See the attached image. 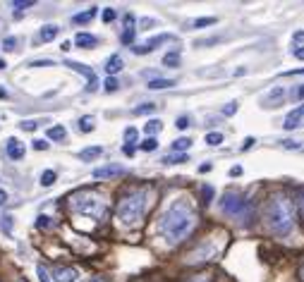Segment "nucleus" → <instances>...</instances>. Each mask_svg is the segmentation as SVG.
Instances as JSON below:
<instances>
[{
	"instance_id": "4d7b16f0",
	"label": "nucleus",
	"mask_w": 304,
	"mask_h": 282,
	"mask_svg": "<svg viewBox=\"0 0 304 282\" xmlns=\"http://www.w3.org/2000/svg\"><path fill=\"white\" fill-rule=\"evenodd\" d=\"M91 282H111V280H101V278H98V280H91Z\"/></svg>"
},
{
	"instance_id": "79ce46f5",
	"label": "nucleus",
	"mask_w": 304,
	"mask_h": 282,
	"mask_svg": "<svg viewBox=\"0 0 304 282\" xmlns=\"http://www.w3.org/2000/svg\"><path fill=\"white\" fill-rule=\"evenodd\" d=\"M0 227L10 234V218H7V215H5V218H0Z\"/></svg>"
},
{
	"instance_id": "49530a36",
	"label": "nucleus",
	"mask_w": 304,
	"mask_h": 282,
	"mask_svg": "<svg viewBox=\"0 0 304 282\" xmlns=\"http://www.w3.org/2000/svg\"><path fill=\"white\" fill-rule=\"evenodd\" d=\"M242 175V168L237 165V168H230V177H240Z\"/></svg>"
},
{
	"instance_id": "473e14b6",
	"label": "nucleus",
	"mask_w": 304,
	"mask_h": 282,
	"mask_svg": "<svg viewBox=\"0 0 304 282\" xmlns=\"http://www.w3.org/2000/svg\"><path fill=\"white\" fill-rule=\"evenodd\" d=\"M2 48H5V51H14V48H17V39H14V36H7V39L2 41Z\"/></svg>"
},
{
	"instance_id": "de8ad7c7",
	"label": "nucleus",
	"mask_w": 304,
	"mask_h": 282,
	"mask_svg": "<svg viewBox=\"0 0 304 282\" xmlns=\"http://www.w3.org/2000/svg\"><path fill=\"white\" fill-rule=\"evenodd\" d=\"M295 98H297V101H302V98H304V84L297 89V91H295Z\"/></svg>"
},
{
	"instance_id": "a211bd4d",
	"label": "nucleus",
	"mask_w": 304,
	"mask_h": 282,
	"mask_svg": "<svg viewBox=\"0 0 304 282\" xmlns=\"http://www.w3.org/2000/svg\"><path fill=\"white\" fill-rule=\"evenodd\" d=\"M170 86H175V81H173V79H151V81H149V89H153V91L170 89Z\"/></svg>"
},
{
	"instance_id": "ddd939ff",
	"label": "nucleus",
	"mask_w": 304,
	"mask_h": 282,
	"mask_svg": "<svg viewBox=\"0 0 304 282\" xmlns=\"http://www.w3.org/2000/svg\"><path fill=\"white\" fill-rule=\"evenodd\" d=\"M120 69H122V57H120V55H111L108 62H106V72L113 77V74H118Z\"/></svg>"
},
{
	"instance_id": "cd10ccee",
	"label": "nucleus",
	"mask_w": 304,
	"mask_h": 282,
	"mask_svg": "<svg viewBox=\"0 0 304 282\" xmlns=\"http://www.w3.org/2000/svg\"><path fill=\"white\" fill-rule=\"evenodd\" d=\"M201 196H204V206H208V203L213 201V187H211V184H204V187H201Z\"/></svg>"
},
{
	"instance_id": "dca6fc26",
	"label": "nucleus",
	"mask_w": 304,
	"mask_h": 282,
	"mask_svg": "<svg viewBox=\"0 0 304 282\" xmlns=\"http://www.w3.org/2000/svg\"><path fill=\"white\" fill-rule=\"evenodd\" d=\"M58 36V27L56 24H46V27L41 29V34H39V39L43 41V43H48V41H53Z\"/></svg>"
},
{
	"instance_id": "c03bdc74",
	"label": "nucleus",
	"mask_w": 304,
	"mask_h": 282,
	"mask_svg": "<svg viewBox=\"0 0 304 282\" xmlns=\"http://www.w3.org/2000/svg\"><path fill=\"white\" fill-rule=\"evenodd\" d=\"M189 282H211V275H196V278H192Z\"/></svg>"
},
{
	"instance_id": "9b49d317",
	"label": "nucleus",
	"mask_w": 304,
	"mask_h": 282,
	"mask_svg": "<svg viewBox=\"0 0 304 282\" xmlns=\"http://www.w3.org/2000/svg\"><path fill=\"white\" fill-rule=\"evenodd\" d=\"M98 43L96 36H91V34H84V31H79L77 36H74V46L77 48H94Z\"/></svg>"
},
{
	"instance_id": "72a5a7b5",
	"label": "nucleus",
	"mask_w": 304,
	"mask_h": 282,
	"mask_svg": "<svg viewBox=\"0 0 304 282\" xmlns=\"http://www.w3.org/2000/svg\"><path fill=\"white\" fill-rule=\"evenodd\" d=\"M103 86H106V91H118V86H120V84H118V79H115V77H108Z\"/></svg>"
},
{
	"instance_id": "f8f14e48",
	"label": "nucleus",
	"mask_w": 304,
	"mask_h": 282,
	"mask_svg": "<svg viewBox=\"0 0 304 282\" xmlns=\"http://www.w3.org/2000/svg\"><path fill=\"white\" fill-rule=\"evenodd\" d=\"M134 41V17L127 14L124 17V31H122V43H132Z\"/></svg>"
},
{
	"instance_id": "7ed1b4c3",
	"label": "nucleus",
	"mask_w": 304,
	"mask_h": 282,
	"mask_svg": "<svg viewBox=\"0 0 304 282\" xmlns=\"http://www.w3.org/2000/svg\"><path fill=\"white\" fill-rule=\"evenodd\" d=\"M266 225L273 234H288L295 227V203L285 191H278L271 196L266 206Z\"/></svg>"
},
{
	"instance_id": "39448f33",
	"label": "nucleus",
	"mask_w": 304,
	"mask_h": 282,
	"mask_svg": "<svg viewBox=\"0 0 304 282\" xmlns=\"http://www.w3.org/2000/svg\"><path fill=\"white\" fill-rule=\"evenodd\" d=\"M225 244H228V234H225V232H221L218 237L211 234V237H206L204 242H199L192 251L187 254L184 263H189V266H201V263H208V261H216V258L225 251Z\"/></svg>"
},
{
	"instance_id": "b1692460",
	"label": "nucleus",
	"mask_w": 304,
	"mask_h": 282,
	"mask_svg": "<svg viewBox=\"0 0 304 282\" xmlns=\"http://www.w3.org/2000/svg\"><path fill=\"white\" fill-rule=\"evenodd\" d=\"M139 148H141V151H156V148H158V141H156L153 136H146V139L139 144Z\"/></svg>"
},
{
	"instance_id": "f03ea898",
	"label": "nucleus",
	"mask_w": 304,
	"mask_h": 282,
	"mask_svg": "<svg viewBox=\"0 0 304 282\" xmlns=\"http://www.w3.org/2000/svg\"><path fill=\"white\" fill-rule=\"evenodd\" d=\"M151 206V189L149 187H139L132 189L129 194H124L122 199L118 201L115 215L122 223L124 227H137L139 223L144 220V215Z\"/></svg>"
},
{
	"instance_id": "c85d7f7f",
	"label": "nucleus",
	"mask_w": 304,
	"mask_h": 282,
	"mask_svg": "<svg viewBox=\"0 0 304 282\" xmlns=\"http://www.w3.org/2000/svg\"><path fill=\"white\" fill-rule=\"evenodd\" d=\"M79 129H82V132H91V129H94V117H91V115L82 117V120H79Z\"/></svg>"
},
{
	"instance_id": "58836bf2",
	"label": "nucleus",
	"mask_w": 304,
	"mask_h": 282,
	"mask_svg": "<svg viewBox=\"0 0 304 282\" xmlns=\"http://www.w3.org/2000/svg\"><path fill=\"white\" fill-rule=\"evenodd\" d=\"M36 225H39V227H51V218H46V215H39Z\"/></svg>"
},
{
	"instance_id": "6e6d98bb",
	"label": "nucleus",
	"mask_w": 304,
	"mask_h": 282,
	"mask_svg": "<svg viewBox=\"0 0 304 282\" xmlns=\"http://www.w3.org/2000/svg\"><path fill=\"white\" fill-rule=\"evenodd\" d=\"M0 69H5V60H0Z\"/></svg>"
},
{
	"instance_id": "4c0bfd02",
	"label": "nucleus",
	"mask_w": 304,
	"mask_h": 282,
	"mask_svg": "<svg viewBox=\"0 0 304 282\" xmlns=\"http://www.w3.org/2000/svg\"><path fill=\"white\" fill-rule=\"evenodd\" d=\"M115 19V10L113 7H108V10H103V22L108 24V22H113Z\"/></svg>"
},
{
	"instance_id": "20e7f679",
	"label": "nucleus",
	"mask_w": 304,
	"mask_h": 282,
	"mask_svg": "<svg viewBox=\"0 0 304 282\" xmlns=\"http://www.w3.org/2000/svg\"><path fill=\"white\" fill-rule=\"evenodd\" d=\"M69 208L74 211V213H82L86 218H94V220H106V215H108V203L106 199L94 191V189H79L77 194H72L69 196Z\"/></svg>"
},
{
	"instance_id": "aec40b11",
	"label": "nucleus",
	"mask_w": 304,
	"mask_h": 282,
	"mask_svg": "<svg viewBox=\"0 0 304 282\" xmlns=\"http://www.w3.org/2000/svg\"><path fill=\"white\" fill-rule=\"evenodd\" d=\"M163 65H166V67H178V65H180V53H178V51L166 53V57H163Z\"/></svg>"
},
{
	"instance_id": "13d9d810",
	"label": "nucleus",
	"mask_w": 304,
	"mask_h": 282,
	"mask_svg": "<svg viewBox=\"0 0 304 282\" xmlns=\"http://www.w3.org/2000/svg\"><path fill=\"white\" fill-rule=\"evenodd\" d=\"M302 115H304V108H302Z\"/></svg>"
},
{
	"instance_id": "1a4fd4ad",
	"label": "nucleus",
	"mask_w": 304,
	"mask_h": 282,
	"mask_svg": "<svg viewBox=\"0 0 304 282\" xmlns=\"http://www.w3.org/2000/svg\"><path fill=\"white\" fill-rule=\"evenodd\" d=\"M5 151H7V156H10L12 161H22V158H24V153H27V148H24V144H22L19 139H7Z\"/></svg>"
},
{
	"instance_id": "f257e3e1",
	"label": "nucleus",
	"mask_w": 304,
	"mask_h": 282,
	"mask_svg": "<svg viewBox=\"0 0 304 282\" xmlns=\"http://www.w3.org/2000/svg\"><path fill=\"white\" fill-rule=\"evenodd\" d=\"M196 220L199 218H196V211L192 208V203L180 199V201L173 203L161 218V234L166 237V242L170 246H175V244L184 242L192 234L194 227H196Z\"/></svg>"
},
{
	"instance_id": "4468645a",
	"label": "nucleus",
	"mask_w": 304,
	"mask_h": 282,
	"mask_svg": "<svg viewBox=\"0 0 304 282\" xmlns=\"http://www.w3.org/2000/svg\"><path fill=\"white\" fill-rule=\"evenodd\" d=\"M300 117H302V108H297L295 113H290V115L285 117V124H283V127H285V129H297V127H300Z\"/></svg>"
},
{
	"instance_id": "4be33fe9",
	"label": "nucleus",
	"mask_w": 304,
	"mask_h": 282,
	"mask_svg": "<svg viewBox=\"0 0 304 282\" xmlns=\"http://www.w3.org/2000/svg\"><path fill=\"white\" fill-rule=\"evenodd\" d=\"M189 146H192V139H184V136H182V139H178V141L173 144V151H175V153H182V151H187Z\"/></svg>"
},
{
	"instance_id": "c9c22d12",
	"label": "nucleus",
	"mask_w": 304,
	"mask_h": 282,
	"mask_svg": "<svg viewBox=\"0 0 304 282\" xmlns=\"http://www.w3.org/2000/svg\"><path fill=\"white\" fill-rule=\"evenodd\" d=\"M31 67H53V60H34Z\"/></svg>"
},
{
	"instance_id": "6e6552de",
	"label": "nucleus",
	"mask_w": 304,
	"mask_h": 282,
	"mask_svg": "<svg viewBox=\"0 0 304 282\" xmlns=\"http://www.w3.org/2000/svg\"><path fill=\"white\" fill-rule=\"evenodd\" d=\"M91 175H94V179H111V177L124 175V168H120V165H106V168H96Z\"/></svg>"
},
{
	"instance_id": "603ef678",
	"label": "nucleus",
	"mask_w": 304,
	"mask_h": 282,
	"mask_svg": "<svg viewBox=\"0 0 304 282\" xmlns=\"http://www.w3.org/2000/svg\"><path fill=\"white\" fill-rule=\"evenodd\" d=\"M5 203H7V194L0 189V206H5Z\"/></svg>"
},
{
	"instance_id": "5701e85b",
	"label": "nucleus",
	"mask_w": 304,
	"mask_h": 282,
	"mask_svg": "<svg viewBox=\"0 0 304 282\" xmlns=\"http://www.w3.org/2000/svg\"><path fill=\"white\" fill-rule=\"evenodd\" d=\"M144 132L149 136H153L156 132H161V120H149L146 122V127H144Z\"/></svg>"
},
{
	"instance_id": "37998d69",
	"label": "nucleus",
	"mask_w": 304,
	"mask_h": 282,
	"mask_svg": "<svg viewBox=\"0 0 304 282\" xmlns=\"http://www.w3.org/2000/svg\"><path fill=\"white\" fill-rule=\"evenodd\" d=\"M34 148H36V151H46V148H48V144H46L43 139H36V141H34Z\"/></svg>"
},
{
	"instance_id": "f704fd0d",
	"label": "nucleus",
	"mask_w": 304,
	"mask_h": 282,
	"mask_svg": "<svg viewBox=\"0 0 304 282\" xmlns=\"http://www.w3.org/2000/svg\"><path fill=\"white\" fill-rule=\"evenodd\" d=\"M237 113V103H228V106L223 108V115H225V117H230V115H235Z\"/></svg>"
},
{
	"instance_id": "2f4dec72",
	"label": "nucleus",
	"mask_w": 304,
	"mask_h": 282,
	"mask_svg": "<svg viewBox=\"0 0 304 282\" xmlns=\"http://www.w3.org/2000/svg\"><path fill=\"white\" fill-rule=\"evenodd\" d=\"M124 139H127V144L132 146V144L137 141V129H134V127H129V129H124Z\"/></svg>"
},
{
	"instance_id": "8fccbe9b",
	"label": "nucleus",
	"mask_w": 304,
	"mask_h": 282,
	"mask_svg": "<svg viewBox=\"0 0 304 282\" xmlns=\"http://www.w3.org/2000/svg\"><path fill=\"white\" fill-rule=\"evenodd\" d=\"M283 146L285 148H300V144H297V141H283Z\"/></svg>"
},
{
	"instance_id": "423d86ee",
	"label": "nucleus",
	"mask_w": 304,
	"mask_h": 282,
	"mask_svg": "<svg viewBox=\"0 0 304 282\" xmlns=\"http://www.w3.org/2000/svg\"><path fill=\"white\" fill-rule=\"evenodd\" d=\"M221 211L225 215H230V218L244 220V225H247L249 218H251V203L237 191H225L221 199Z\"/></svg>"
},
{
	"instance_id": "ea45409f",
	"label": "nucleus",
	"mask_w": 304,
	"mask_h": 282,
	"mask_svg": "<svg viewBox=\"0 0 304 282\" xmlns=\"http://www.w3.org/2000/svg\"><path fill=\"white\" fill-rule=\"evenodd\" d=\"M36 273H39L41 282H51V278H48V273H46V268H43V266H39V268H36Z\"/></svg>"
},
{
	"instance_id": "a18cd8bd",
	"label": "nucleus",
	"mask_w": 304,
	"mask_h": 282,
	"mask_svg": "<svg viewBox=\"0 0 304 282\" xmlns=\"http://www.w3.org/2000/svg\"><path fill=\"white\" fill-rule=\"evenodd\" d=\"M39 124L36 122H31V120H27V122H22V129H36Z\"/></svg>"
},
{
	"instance_id": "864d4df0",
	"label": "nucleus",
	"mask_w": 304,
	"mask_h": 282,
	"mask_svg": "<svg viewBox=\"0 0 304 282\" xmlns=\"http://www.w3.org/2000/svg\"><path fill=\"white\" fill-rule=\"evenodd\" d=\"M295 57H297V60H304V48H297V51H295Z\"/></svg>"
},
{
	"instance_id": "bb28decb",
	"label": "nucleus",
	"mask_w": 304,
	"mask_h": 282,
	"mask_svg": "<svg viewBox=\"0 0 304 282\" xmlns=\"http://www.w3.org/2000/svg\"><path fill=\"white\" fill-rule=\"evenodd\" d=\"M206 144L208 146H218V144H223V134L221 132H211V134H206Z\"/></svg>"
},
{
	"instance_id": "7c9ffc66",
	"label": "nucleus",
	"mask_w": 304,
	"mask_h": 282,
	"mask_svg": "<svg viewBox=\"0 0 304 282\" xmlns=\"http://www.w3.org/2000/svg\"><path fill=\"white\" fill-rule=\"evenodd\" d=\"M31 5H34V0H14L12 10H17V12H19V10H27V7H31Z\"/></svg>"
},
{
	"instance_id": "0eeeda50",
	"label": "nucleus",
	"mask_w": 304,
	"mask_h": 282,
	"mask_svg": "<svg viewBox=\"0 0 304 282\" xmlns=\"http://www.w3.org/2000/svg\"><path fill=\"white\" fill-rule=\"evenodd\" d=\"M67 67H72L74 72H79V74H84V77H86V81H89L86 91H96L98 81H96V74L91 72V67H86V65H82V62H74V60H67Z\"/></svg>"
},
{
	"instance_id": "f3484780",
	"label": "nucleus",
	"mask_w": 304,
	"mask_h": 282,
	"mask_svg": "<svg viewBox=\"0 0 304 282\" xmlns=\"http://www.w3.org/2000/svg\"><path fill=\"white\" fill-rule=\"evenodd\" d=\"M101 153H103V148L101 146H91V148H84L82 153H79V158H82V161H94V158H98Z\"/></svg>"
},
{
	"instance_id": "e433bc0d",
	"label": "nucleus",
	"mask_w": 304,
	"mask_h": 282,
	"mask_svg": "<svg viewBox=\"0 0 304 282\" xmlns=\"http://www.w3.org/2000/svg\"><path fill=\"white\" fill-rule=\"evenodd\" d=\"M175 127H178V129H187V127H189V117H184V115H182V117H178Z\"/></svg>"
},
{
	"instance_id": "a878e982",
	"label": "nucleus",
	"mask_w": 304,
	"mask_h": 282,
	"mask_svg": "<svg viewBox=\"0 0 304 282\" xmlns=\"http://www.w3.org/2000/svg\"><path fill=\"white\" fill-rule=\"evenodd\" d=\"M211 24H216V17H201V19H194L192 27L201 29V27H211Z\"/></svg>"
},
{
	"instance_id": "a19ab883",
	"label": "nucleus",
	"mask_w": 304,
	"mask_h": 282,
	"mask_svg": "<svg viewBox=\"0 0 304 282\" xmlns=\"http://www.w3.org/2000/svg\"><path fill=\"white\" fill-rule=\"evenodd\" d=\"M297 206L302 208V213H304V189H297Z\"/></svg>"
},
{
	"instance_id": "2eb2a0df",
	"label": "nucleus",
	"mask_w": 304,
	"mask_h": 282,
	"mask_svg": "<svg viewBox=\"0 0 304 282\" xmlns=\"http://www.w3.org/2000/svg\"><path fill=\"white\" fill-rule=\"evenodd\" d=\"M96 12H98V7H91V10H86V12L74 14V17H72V22H74V24H86V22H91V19L96 17Z\"/></svg>"
},
{
	"instance_id": "393cba45",
	"label": "nucleus",
	"mask_w": 304,
	"mask_h": 282,
	"mask_svg": "<svg viewBox=\"0 0 304 282\" xmlns=\"http://www.w3.org/2000/svg\"><path fill=\"white\" fill-rule=\"evenodd\" d=\"M56 179H58V175L53 172V170H46V172L41 175V184H43V187H51Z\"/></svg>"
},
{
	"instance_id": "c756f323",
	"label": "nucleus",
	"mask_w": 304,
	"mask_h": 282,
	"mask_svg": "<svg viewBox=\"0 0 304 282\" xmlns=\"http://www.w3.org/2000/svg\"><path fill=\"white\" fill-rule=\"evenodd\" d=\"M153 110H156V106H153V103H144V106L134 108V115H151Z\"/></svg>"
},
{
	"instance_id": "bf43d9fd",
	"label": "nucleus",
	"mask_w": 304,
	"mask_h": 282,
	"mask_svg": "<svg viewBox=\"0 0 304 282\" xmlns=\"http://www.w3.org/2000/svg\"><path fill=\"white\" fill-rule=\"evenodd\" d=\"M139 282H146V280H139Z\"/></svg>"
},
{
	"instance_id": "9d476101",
	"label": "nucleus",
	"mask_w": 304,
	"mask_h": 282,
	"mask_svg": "<svg viewBox=\"0 0 304 282\" xmlns=\"http://www.w3.org/2000/svg\"><path fill=\"white\" fill-rule=\"evenodd\" d=\"M53 275H56V282H74L77 280V270L74 268H62V266L53 268Z\"/></svg>"
},
{
	"instance_id": "412c9836",
	"label": "nucleus",
	"mask_w": 304,
	"mask_h": 282,
	"mask_svg": "<svg viewBox=\"0 0 304 282\" xmlns=\"http://www.w3.org/2000/svg\"><path fill=\"white\" fill-rule=\"evenodd\" d=\"M189 158H187V153H175V156H166L163 158V163L166 165H175V163H187Z\"/></svg>"
},
{
	"instance_id": "09e8293b",
	"label": "nucleus",
	"mask_w": 304,
	"mask_h": 282,
	"mask_svg": "<svg viewBox=\"0 0 304 282\" xmlns=\"http://www.w3.org/2000/svg\"><path fill=\"white\" fill-rule=\"evenodd\" d=\"M254 144H256V141H254V139H251V136H249V139H244V146H242V148H244V151H247V148H251V146H254Z\"/></svg>"
},
{
	"instance_id": "6ab92c4d",
	"label": "nucleus",
	"mask_w": 304,
	"mask_h": 282,
	"mask_svg": "<svg viewBox=\"0 0 304 282\" xmlns=\"http://www.w3.org/2000/svg\"><path fill=\"white\" fill-rule=\"evenodd\" d=\"M65 136H67V132H65V127H60V124H56V127L48 129V139H53V141H62Z\"/></svg>"
},
{
	"instance_id": "5fc2aeb1",
	"label": "nucleus",
	"mask_w": 304,
	"mask_h": 282,
	"mask_svg": "<svg viewBox=\"0 0 304 282\" xmlns=\"http://www.w3.org/2000/svg\"><path fill=\"white\" fill-rule=\"evenodd\" d=\"M297 275H300V280L304 282V261H302V263H300V270H297Z\"/></svg>"
},
{
	"instance_id": "3c124183",
	"label": "nucleus",
	"mask_w": 304,
	"mask_h": 282,
	"mask_svg": "<svg viewBox=\"0 0 304 282\" xmlns=\"http://www.w3.org/2000/svg\"><path fill=\"white\" fill-rule=\"evenodd\" d=\"M122 151H124V156H134V146H129V144H127Z\"/></svg>"
}]
</instances>
